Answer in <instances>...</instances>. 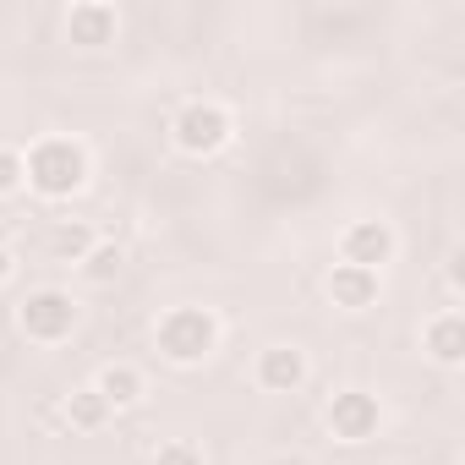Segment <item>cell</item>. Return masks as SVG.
Wrapping results in <instances>:
<instances>
[{
	"label": "cell",
	"mask_w": 465,
	"mask_h": 465,
	"mask_svg": "<svg viewBox=\"0 0 465 465\" xmlns=\"http://www.w3.org/2000/svg\"><path fill=\"white\" fill-rule=\"evenodd\" d=\"M121 263H126V252H121L115 242H99V247H94V252L77 263V274H83L88 285H110V280L121 274Z\"/></svg>",
	"instance_id": "obj_14"
},
{
	"label": "cell",
	"mask_w": 465,
	"mask_h": 465,
	"mask_svg": "<svg viewBox=\"0 0 465 465\" xmlns=\"http://www.w3.org/2000/svg\"><path fill=\"white\" fill-rule=\"evenodd\" d=\"M421 351L438 361V367H460L465 361V318L454 307H443L438 318L421 323Z\"/></svg>",
	"instance_id": "obj_10"
},
{
	"label": "cell",
	"mask_w": 465,
	"mask_h": 465,
	"mask_svg": "<svg viewBox=\"0 0 465 465\" xmlns=\"http://www.w3.org/2000/svg\"><path fill=\"white\" fill-rule=\"evenodd\" d=\"M323 285H329V302H334L340 312H367V307H378L383 274H372V269H351V263H334Z\"/></svg>",
	"instance_id": "obj_9"
},
{
	"label": "cell",
	"mask_w": 465,
	"mask_h": 465,
	"mask_svg": "<svg viewBox=\"0 0 465 465\" xmlns=\"http://www.w3.org/2000/svg\"><path fill=\"white\" fill-rule=\"evenodd\" d=\"M115 34H121V12L110 0H77L66 12V39L77 50H104V45H115Z\"/></svg>",
	"instance_id": "obj_8"
},
{
	"label": "cell",
	"mask_w": 465,
	"mask_h": 465,
	"mask_svg": "<svg viewBox=\"0 0 465 465\" xmlns=\"http://www.w3.org/2000/svg\"><path fill=\"white\" fill-rule=\"evenodd\" d=\"M110 416H115V411L99 400V389H94V383H88V389H72V394L61 400V421H66L72 432H99Z\"/></svg>",
	"instance_id": "obj_12"
},
{
	"label": "cell",
	"mask_w": 465,
	"mask_h": 465,
	"mask_svg": "<svg viewBox=\"0 0 465 465\" xmlns=\"http://www.w3.org/2000/svg\"><path fill=\"white\" fill-rule=\"evenodd\" d=\"M219 318L208 307H170L159 323H153V351L170 361V367H203L213 351H219Z\"/></svg>",
	"instance_id": "obj_2"
},
{
	"label": "cell",
	"mask_w": 465,
	"mask_h": 465,
	"mask_svg": "<svg viewBox=\"0 0 465 465\" xmlns=\"http://www.w3.org/2000/svg\"><path fill=\"white\" fill-rule=\"evenodd\" d=\"M94 389H99V400H104L110 411H132V405L148 394V383H143V372H137L132 361H110V367H99V372H94Z\"/></svg>",
	"instance_id": "obj_11"
},
{
	"label": "cell",
	"mask_w": 465,
	"mask_h": 465,
	"mask_svg": "<svg viewBox=\"0 0 465 465\" xmlns=\"http://www.w3.org/2000/svg\"><path fill=\"white\" fill-rule=\"evenodd\" d=\"M12 274H17V258H12L6 247H0V291H6V285H12Z\"/></svg>",
	"instance_id": "obj_17"
},
{
	"label": "cell",
	"mask_w": 465,
	"mask_h": 465,
	"mask_svg": "<svg viewBox=\"0 0 465 465\" xmlns=\"http://www.w3.org/2000/svg\"><path fill=\"white\" fill-rule=\"evenodd\" d=\"M17 329H23L28 345H45V351L66 345L77 334V302H72V291H55V285L28 291L23 307H17Z\"/></svg>",
	"instance_id": "obj_4"
},
{
	"label": "cell",
	"mask_w": 465,
	"mask_h": 465,
	"mask_svg": "<svg viewBox=\"0 0 465 465\" xmlns=\"http://www.w3.org/2000/svg\"><path fill=\"white\" fill-rule=\"evenodd\" d=\"M307 372H312V361H307L302 345H263L258 361H252V378H258L263 394H296L307 383Z\"/></svg>",
	"instance_id": "obj_7"
},
{
	"label": "cell",
	"mask_w": 465,
	"mask_h": 465,
	"mask_svg": "<svg viewBox=\"0 0 465 465\" xmlns=\"http://www.w3.org/2000/svg\"><path fill=\"white\" fill-rule=\"evenodd\" d=\"M394 252H400V236L389 219H351L340 230V263H351V269L383 274V263H394Z\"/></svg>",
	"instance_id": "obj_5"
},
{
	"label": "cell",
	"mask_w": 465,
	"mask_h": 465,
	"mask_svg": "<svg viewBox=\"0 0 465 465\" xmlns=\"http://www.w3.org/2000/svg\"><path fill=\"white\" fill-rule=\"evenodd\" d=\"M148 465H203V443H192V438H164Z\"/></svg>",
	"instance_id": "obj_15"
},
{
	"label": "cell",
	"mask_w": 465,
	"mask_h": 465,
	"mask_svg": "<svg viewBox=\"0 0 465 465\" xmlns=\"http://www.w3.org/2000/svg\"><path fill=\"white\" fill-rule=\"evenodd\" d=\"M230 137H236V115H230L219 99H186L170 121V143L186 153V159H208L219 153Z\"/></svg>",
	"instance_id": "obj_3"
},
{
	"label": "cell",
	"mask_w": 465,
	"mask_h": 465,
	"mask_svg": "<svg viewBox=\"0 0 465 465\" xmlns=\"http://www.w3.org/2000/svg\"><path fill=\"white\" fill-rule=\"evenodd\" d=\"M323 421H329V432H334L340 443H367V438H378V427H383V405H378L367 389H340V394L323 405Z\"/></svg>",
	"instance_id": "obj_6"
},
{
	"label": "cell",
	"mask_w": 465,
	"mask_h": 465,
	"mask_svg": "<svg viewBox=\"0 0 465 465\" xmlns=\"http://www.w3.org/2000/svg\"><path fill=\"white\" fill-rule=\"evenodd\" d=\"M94 247H99V236H94L88 224H77V219H61V224L50 230V258H55V263H83Z\"/></svg>",
	"instance_id": "obj_13"
},
{
	"label": "cell",
	"mask_w": 465,
	"mask_h": 465,
	"mask_svg": "<svg viewBox=\"0 0 465 465\" xmlns=\"http://www.w3.org/2000/svg\"><path fill=\"white\" fill-rule=\"evenodd\" d=\"M23 192V148H0V197Z\"/></svg>",
	"instance_id": "obj_16"
},
{
	"label": "cell",
	"mask_w": 465,
	"mask_h": 465,
	"mask_svg": "<svg viewBox=\"0 0 465 465\" xmlns=\"http://www.w3.org/2000/svg\"><path fill=\"white\" fill-rule=\"evenodd\" d=\"M88 175H94V159H88V148L77 143V137H39L28 153H23V186L34 192V197H45V203H66V197H77L83 186H88Z\"/></svg>",
	"instance_id": "obj_1"
}]
</instances>
